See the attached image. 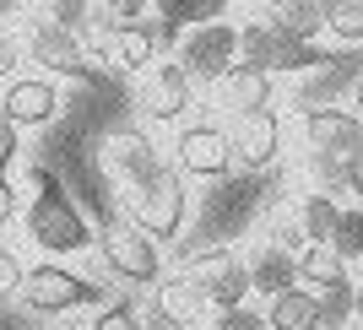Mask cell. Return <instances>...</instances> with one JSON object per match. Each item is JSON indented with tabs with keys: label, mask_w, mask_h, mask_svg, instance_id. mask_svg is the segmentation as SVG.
Segmentation results:
<instances>
[{
	"label": "cell",
	"mask_w": 363,
	"mask_h": 330,
	"mask_svg": "<svg viewBox=\"0 0 363 330\" xmlns=\"http://www.w3.org/2000/svg\"><path fill=\"white\" fill-rule=\"evenodd\" d=\"M33 184H38V195H33V206H28V233L44 244L49 255H76V249H87L92 233H87V217L76 211V200L49 179L44 168H33Z\"/></svg>",
	"instance_id": "obj_1"
},
{
	"label": "cell",
	"mask_w": 363,
	"mask_h": 330,
	"mask_svg": "<svg viewBox=\"0 0 363 330\" xmlns=\"http://www.w3.org/2000/svg\"><path fill=\"white\" fill-rule=\"evenodd\" d=\"M325 60L315 44H298L288 33H277L272 22H250L239 33V65H255V71H315Z\"/></svg>",
	"instance_id": "obj_2"
},
{
	"label": "cell",
	"mask_w": 363,
	"mask_h": 330,
	"mask_svg": "<svg viewBox=\"0 0 363 330\" xmlns=\"http://www.w3.org/2000/svg\"><path fill=\"white\" fill-rule=\"evenodd\" d=\"M184 282L196 287V292L212 303L217 314H228V309H244V298H250V266H244L239 255H228V249L196 255L190 266H184Z\"/></svg>",
	"instance_id": "obj_3"
},
{
	"label": "cell",
	"mask_w": 363,
	"mask_h": 330,
	"mask_svg": "<svg viewBox=\"0 0 363 330\" xmlns=\"http://www.w3.org/2000/svg\"><path fill=\"white\" fill-rule=\"evenodd\" d=\"M233 55H239V33L228 22H206V28H190L179 38V71L190 81H223L239 65Z\"/></svg>",
	"instance_id": "obj_4"
},
{
	"label": "cell",
	"mask_w": 363,
	"mask_h": 330,
	"mask_svg": "<svg viewBox=\"0 0 363 330\" xmlns=\"http://www.w3.org/2000/svg\"><path fill=\"white\" fill-rule=\"evenodd\" d=\"M22 303L28 309H44V314H65V309H87V303H104V292L92 282H82V276H71V271L60 266H33L22 271Z\"/></svg>",
	"instance_id": "obj_5"
},
{
	"label": "cell",
	"mask_w": 363,
	"mask_h": 330,
	"mask_svg": "<svg viewBox=\"0 0 363 330\" xmlns=\"http://www.w3.org/2000/svg\"><path fill=\"white\" fill-rule=\"evenodd\" d=\"M184 184H179V173L174 168H163L152 184H141L136 190V227L147 233V239H174L184 227Z\"/></svg>",
	"instance_id": "obj_6"
},
{
	"label": "cell",
	"mask_w": 363,
	"mask_h": 330,
	"mask_svg": "<svg viewBox=\"0 0 363 330\" xmlns=\"http://www.w3.org/2000/svg\"><path fill=\"white\" fill-rule=\"evenodd\" d=\"M104 260L114 276H125V282H157V271H163V260H157V244L141 233L136 222H108L104 227Z\"/></svg>",
	"instance_id": "obj_7"
},
{
	"label": "cell",
	"mask_w": 363,
	"mask_h": 330,
	"mask_svg": "<svg viewBox=\"0 0 363 330\" xmlns=\"http://www.w3.org/2000/svg\"><path fill=\"white\" fill-rule=\"evenodd\" d=\"M174 147H179V168L196 173V179H217V173L233 168V147H228V135L217 125H190Z\"/></svg>",
	"instance_id": "obj_8"
},
{
	"label": "cell",
	"mask_w": 363,
	"mask_h": 330,
	"mask_svg": "<svg viewBox=\"0 0 363 330\" xmlns=\"http://www.w3.org/2000/svg\"><path fill=\"white\" fill-rule=\"evenodd\" d=\"M363 76V65L352 60V55H325V60L315 65V71L298 81V92H293V103L303 108V114H320V108H331V98L342 87H352Z\"/></svg>",
	"instance_id": "obj_9"
},
{
	"label": "cell",
	"mask_w": 363,
	"mask_h": 330,
	"mask_svg": "<svg viewBox=\"0 0 363 330\" xmlns=\"http://www.w3.org/2000/svg\"><path fill=\"white\" fill-rule=\"evenodd\" d=\"M55 108H60V92H55V81H44V76H16L11 87H6V98H0V114H6L16 130H22V125H49Z\"/></svg>",
	"instance_id": "obj_10"
},
{
	"label": "cell",
	"mask_w": 363,
	"mask_h": 330,
	"mask_svg": "<svg viewBox=\"0 0 363 330\" xmlns=\"http://www.w3.org/2000/svg\"><path fill=\"white\" fill-rule=\"evenodd\" d=\"M28 60H38L44 71H55V76H87L82 38H76V33H65V28H55L49 16L33 28V38H28Z\"/></svg>",
	"instance_id": "obj_11"
},
{
	"label": "cell",
	"mask_w": 363,
	"mask_h": 330,
	"mask_svg": "<svg viewBox=\"0 0 363 330\" xmlns=\"http://www.w3.org/2000/svg\"><path fill=\"white\" fill-rule=\"evenodd\" d=\"M228 147H233V163L266 168L277 157V147H282V125H277L272 108H266V114H239V120H233V135H228Z\"/></svg>",
	"instance_id": "obj_12"
},
{
	"label": "cell",
	"mask_w": 363,
	"mask_h": 330,
	"mask_svg": "<svg viewBox=\"0 0 363 330\" xmlns=\"http://www.w3.org/2000/svg\"><path fill=\"white\" fill-rule=\"evenodd\" d=\"M92 44L104 49L120 71H147V60L157 55V44H152V22H104V28L92 33Z\"/></svg>",
	"instance_id": "obj_13"
},
{
	"label": "cell",
	"mask_w": 363,
	"mask_h": 330,
	"mask_svg": "<svg viewBox=\"0 0 363 330\" xmlns=\"http://www.w3.org/2000/svg\"><path fill=\"white\" fill-rule=\"evenodd\" d=\"M303 130H309L315 157H352L363 147V120H352L347 108H320L303 120Z\"/></svg>",
	"instance_id": "obj_14"
},
{
	"label": "cell",
	"mask_w": 363,
	"mask_h": 330,
	"mask_svg": "<svg viewBox=\"0 0 363 330\" xmlns=\"http://www.w3.org/2000/svg\"><path fill=\"white\" fill-rule=\"evenodd\" d=\"M141 103H147V114H152V120H179L184 108H190V76L179 71V60L152 65L147 92H141Z\"/></svg>",
	"instance_id": "obj_15"
},
{
	"label": "cell",
	"mask_w": 363,
	"mask_h": 330,
	"mask_svg": "<svg viewBox=\"0 0 363 330\" xmlns=\"http://www.w3.org/2000/svg\"><path fill=\"white\" fill-rule=\"evenodd\" d=\"M104 147H108V168H120V173L136 184V190L163 173V163H157V147H152L147 135H130V130H125V135H108Z\"/></svg>",
	"instance_id": "obj_16"
},
{
	"label": "cell",
	"mask_w": 363,
	"mask_h": 330,
	"mask_svg": "<svg viewBox=\"0 0 363 330\" xmlns=\"http://www.w3.org/2000/svg\"><path fill=\"white\" fill-rule=\"evenodd\" d=\"M288 287H298V255H288L282 244H266V249L250 260V292L277 298V292H288Z\"/></svg>",
	"instance_id": "obj_17"
},
{
	"label": "cell",
	"mask_w": 363,
	"mask_h": 330,
	"mask_svg": "<svg viewBox=\"0 0 363 330\" xmlns=\"http://www.w3.org/2000/svg\"><path fill=\"white\" fill-rule=\"evenodd\" d=\"M223 98L233 114H266V103H272V76L255 71V65H233V71L223 76Z\"/></svg>",
	"instance_id": "obj_18"
},
{
	"label": "cell",
	"mask_w": 363,
	"mask_h": 330,
	"mask_svg": "<svg viewBox=\"0 0 363 330\" xmlns=\"http://www.w3.org/2000/svg\"><path fill=\"white\" fill-rule=\"evenodd\" d=\"M266 325L272 330H320V303L309 287H288L266 303Z\"/></svg>",
	"instance_id": "obj_19"
},
{
	"label": "cell",
	"mask_w": 363,
	"mask_h": 330,
	"mask_svg": "<svg viewBox=\"0 0 363 330\" xmlns=\"http://www.w3.org/2000/svg\"><path fill=\"white\" fill-rule=\"evenodd\" d=\"M201 314H206V298H201V292L184 282V276H174V282H157V319H163V325L190 330Z\"/></svg>",
	"instance_id": "obj_20"
},
{
	"label": "cell",
	"mask_w": 363,
	"mask_h": 330,
	"mask_svg": "<svg viewBox=\"0 0 363 330\" xmlns=\"http://www.w3.org/2000/svg\"><path fill=\"white\" fill-rule=\"evenodd\" d=\"M266 22H272L277 33L298 38V44H309V38L325 28V0H282V6L266 11Z\"/></svg>",
	"instance_id": "obj_21"
},
{
	"label": "cell",
	"mask_w": 363,
	"mask_h": 330,
	"mask_svg": "<svg viewBox=\"0 0 363 330\" xmlns=\"http://www.w3.org/2000/svg\"><path fill=\"white\" fill-rule=\"evenodd\" d=\"M298 282H309V292H336V287H347V271H342V260L325 249V244H309L298 255Z\"/></svg>",
	"instance_id": "obj_22"
},
{
	"label": "cell",
	"mask_w": 363,
	"mask_h": 330,
	"mask_svg": "<svg viewBox=\"0 0 363 330\" xmlns=\"http://www.w3.org/2000/svg\"><path fill=\"white\" fill-rule=\"evenodd\" d=\"M336 217H342V206H336L331 195H309V200H303V227H298V233L309 244H331Z\"/></svg>",
	"instance_id": "obj_23"
},
{
	"label": "cell",
	"mask_w": 363,
	"mask_h": 330,
	"mask_svg": "<svg viewBox=\"0 0 363 330\" xmlns=\"http://www.w3.org/2000/svg\"><path fill=\"white\" fill-rule=\"evenodd\" d=\"M325 249H331L342 266L363 255V211H342V217H336V233H331V244H325Z\"/></svg>",
	"instance_id": "obj_24"
},
{
	"label": "cell",
	"mask_w": 363,
	"mask_h": 330,
	"mask_svg": "<svg viewBox=\"0 0 363 330\" xmlns=\"http://www.w3.org/2000/svg\"><path fill=\"white\" fill-rule=\"evenodd\" d=\"M325 28L336 33V38H363V0H331L325 6Z\"/></svg>",
	"instance_id": "obj_25"
},
{
	"label": "cell",
	"mask_w": 363,
	"mask_h": 330,
	"mask_svg": "<svg viewBox=\"0 0 363 330\" xmlns=\"http://www.w3.org/2000/svg\"><path fill=\"white\" fill-rule=\"evenodd\" d=\"M320 330H347V309H358L352 303V282L347 287H336V292H320Z\"/></svg>",
	"instance_id": "obj_26"
},
{
	"label": "cell",
	"mask_w": 363,
	"mask_h": 330,
	"mask_svg": "<svg viewBox=\"0 0 363 330\" xmlns=\"http://www.w3.org/2000/svg\"><path fill=\"white\" fill-rule=\"evenodd\" d=\"M315 179H320V195H342L347 190V157H315Z\"/></svg>",
	"instance_id": "obj_27"
},
{
	"label": "cell",
	"mask_w": 363,
	"mask_h": 330,
	"mask_svg": "<svg viewBox=\"0 0 363 330\" xmlns=\"http://www.w3.org/2000/svg\"><path fill=\"white\" fill-rule=\"evenodd\" d=\"M92 330H141V319H136V309H130V303H108L104 314L92 319Z\"/></svg>",
	"instance_id": "obj_28"
},
{
	"label": "cell",
	"mask_w": 363,
	"mask_h": 330,
	"mask_svg": "<svg viewBox=\"0 0 363 330\" xmlns=\"http://www.w3.org/2000/svg\"><path fill=\"white\" fill-rule=\"evenodd\" d=\"M217 330H266V314H255V309H228V314H217Z\"/></svg>",
	"instance_id": "obj_29"
},
{
	"label": "cell",
	"mask_w": 363,
	"mask_h": 330,
	"mask_svg": "<svg viewBox=\"0 0 363 330\" xmlns=\"http://www.w3.org/2000/svg\"><path fill=\"white\" fill-rule=\"evenodd\" d=\"M16 287H22V266H16L11 249H0V298H11Z\"/></svg>",
	"instance_id": "obj_30"
},
{
	"label": "cell",
	"mask_w": 363,
	"mask_h": 330,
	"mask_svg": "<svg viewBox=\"0 0 363 330\" xmlns=\"http://www.w3.org/2000/svg\"><path fill=\"white\" fill-rule=\"evenodd\" d=\"M16 163V125L0 114V179H6V168Z\"/></svg>",
	"instance_id": "obj_31"
},
{
	"label": "cell",
	"mask_w": 363,
	"mask_h": 330,
	"mask_svg": "<svg viewBox=\"0 0 363 330\" xmlns=\"http://www.w3.org/2000/svg\"><path fill=\"white\" fill-rule=\"evenodd\" d=\"M16 217V184L11 179H0V227Z\"/></svg>",
	"instance_id": "obj_32"
},
{
	"label": "cell",
	"mask_w": 363,
	"mask_h": 330,
	"mask_svg": "<svg viewBox=\"0 0 363 330\" xmlns=\"http://www.w3.org/2000/svg\"><path fill=\"white\" fill-rule=\"evenodd\" d=\"M347 190H358V195H363V147L347 157Z\"/></svg>",
	"instance_id": "obj_33"
},
{
	"label": "cell",
	"mask_w": 363,
	"mask_h": 330,
	"mask_svg": "<svg viewBox=\"0 0 363 330\" xmlns=\"http://www.w3.org/2000/svg\"><path fill=\"white\" fill-rule=\"evenodd\" d=\"M11 65H16V44H11V38H6V33H0V76L11 71Z\"/></svg>",
	"instance_id": "obj_34"
},
{
	"label": "cell",
	"mask_w": 363,
	"mask_h": 330,
	"mask_svg": "<svg viewBox=\"0 0 363 330\" xmlns=\"http://www.w3.org/2000/svg\"><path fill=\"white\" fill-rule=\"evenodd\" d=\"M347 114H352V120H363V76L352 81V108H347Z\"/></svg>",
	"instance_id": "obj_35"
},
{
	"label": "cell",
	"mask_w": 363,
	"mask_h": 330,
	"mask_svg": "<svg viewBox=\"0 0 363 330\" xmlns=\"http://www.w3.org/2000/svg\"><path fill=\"white\" fill-rule=\"evenodd\" d=\"M141 330H174V325H163V319L152 314V319H147V325H141Z\"/></svg>",
	"instance_id": "obj_36"
},
{
	"label": "cell",
	"mask_w": 363,
	"mask_h": 330,
	"mask_svg": "<svg viewBox=\"0 0 363 330\" xmlns=\"http://www.w3.org/2000/svg\"><path fill=\"white\" fill-rule=\"evenodd\" d=\"M352 303H358V309H363V282H358V287H352Z\"/></svg>",
	"instance_id": "obj_37"
}]
</instances>
